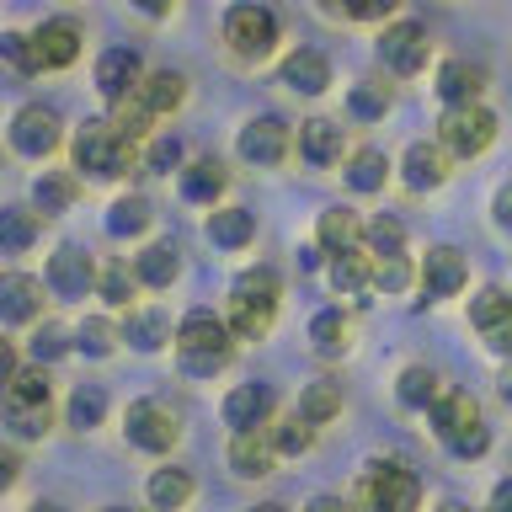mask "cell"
<instances>
[{"mask_svg":"<svg viewBox=\"0 0 512 512\" xmlns=\"http://www.w3.org/2000/svg\"><path fill=\"white\" fill-rule=\"evenodd\" d=\"M176 363L192 379H214L224 363H230V326L208 310H192L182 326H176Z\"/></svg>","mask_w":512,"mask_h":512,"instance_id":"1","label":"cell"},{"mask_svg":"<svg viewBox=\"0 0 512 512\" xmlns=\"http://www.w3.org/2000/svg\"><path fill=\"white\" fill-rule=\"evenodd\" d=\"M0 411L16 438H43L48 422H54V384H48L43 368H16V379L0 395Z\"/></svg>","mask_w":512,"mask_h":512,"instance_id":"2","label":"cell"},{"mask_svg":"<svg viewBox=\"0 0 512 512\" xmlns=\"http://www.w3.org/2000/svg\"><path fill=\"white\" fill-rule=\"evenodd\" d=\"M272 315H278V272H272V267L240 272L235 294H230V336L256 342V336L272 326Z\"/></svg>","mask_w":512,"mask_h":512,"instance_id":"3","label":"cell"},{"mask_svg":"<svg viewBox=\"0 0 512 512\" xmlns=\"http://www.w3.org/2000/svg\"><path fill=\"white\" fill-rule=\"evenodd\" d=\"M432 432L443 438L448 454H459V459H475V454H486V427H480V406L464 390H448L432 400Z\"/></svg>","mask_w":512,"mask_h":512,"instance_id":"4","label":"cell"},{"mask_svg":"<svg viewBox=\"0 0 512 512\" xmlns=\"http://www.w3.org/2000/svg\"><path fill=\"white\" fill-rule=\"evenodd\" d=\"M75 166L102 176V182H112V176H123L128 166H134V144H123L118 128H112L107 118H96V123H86L75 134Z\"/></svg>","mask_w":512,"mask_h":512,"instance_id":"5","label":"cell"},{"mask_svg":"<svg viewBox=\"0 0 512 512\" xmlns=\"http://www.w3.org/2000/svg\"><path fill=\"white\" fill-rule=\"evenodd\" d=\"M438 150L443 155H459V160H475L486 155V144L496 139V118L486 107H448L443 123H438Z\"/></svg>","mask_w":512,"mask_h":512,"instance_id":"6","label":"cell"},{"mask_svg":"<svg viewBox=\"0 0 512 512\" xmlns=\"http://www.w3.org/2000/svg\"><path fill=\"white\" fill-rule=\"evenodd\" d=\"M224 43L240 59H267L278 48V16L267 6H230V16H224Z\"/></svg>","mask_w":512,"mask_h":512,"instance_id":"7","label":"cell"},{"mask_svg":"<svg viewBox=\"0 0 512 512\" xmlns=\"http://www.w3.org/2000/svg\"><path fill=\"white\" fill-rule=\"evenodd\" d=\"M416 502H422V480H416L411 464H400V459L374 464V475H368V507L374 512H416Z\"/></svg>","mask_w":512,"mask_h":512,"instance_id":"8","label":"cell"},{"mask_svg":"<svg viewBox=\"0 0 512 512\" xmlns=\"http://www.w3.org/2000/svg\"><path fill=\"white\" fill-rule=\"evenodd\" d=\"M11 150L27 155V160L54 155V150H59V112L43 107V102H27V107L11 118Z\"/></svg>","mask_w":512,"mask_h":512,"instance_id":"9","label":"cell"},{"mask_svg":"<svg viewBox=\"0 0 512 512\" xmlns=\"http://www.w3.org/2000/svg\"><path fill=\"white\" fill-rule=\"evenodd\" d=\"M123 432H128L134 448H144V454H166L182 427H176V416L160 406V400H134L128 416H123Z\"/></svg>","mask_w":512,"mask_h":512,"instance_id":"10","label":"cell"},{"mask_svg":"<svg viewBox=\"0 0 512 512\" xmlns=\"http://www.w3.org/2000/svg\"><path fill=\"white\" fill-rule=\"evenodd\" d=\"M80 27L70 16H48V22L32 32V59H38V70H64V64L80 59Z\"/></svg>","mask_w":512,"mask_h":512,"instance_id":"11","label":"cell"},{"mask_svg":"<svg viewBox=\"0 0 512 512\" xmlns=\"http://www.w3.org/2000/svg\"><path fill=\"white\" fill-rule=\"evenodd\" d=\"M43 315V283L27 272H0V326H32Z\"/></svg>","mask_w":512,"mask_h":512,"instance_id":"12","label":"cell"},{"mask_svg":"<svg viewBox=\"0 0 512 512\" xmlns=\"http://www.w3.org/2000/svg\"><path fill=\"white\" fill-rule=\"evenodd\" d=\"M48 288H54L59 299H86L96 288V267L91 256L80 246H59L54 256H48Z\"/></svg>","mask_w":512,"mask_h":512,"instance_id":"13","label":"cell"},{"mask_svg":"<svg viewBox=\"0 0 512 512\" xmlns=\"http://www.w3.org/2000/svg\"><path fill=\"white\" fill-rule=\"evenodd\" d=\"M470 320L480 326V336H486L491 352L512 358V299H507V294H496V288L475 294V299H470Z\"/></svg>","mask_w":512,"mask_h":512,"instance_id":"14","label":"cell"},{"mask_svg":"<svg viewBox=\"0 0 512 512\" xmlns=\"http://www.w3.org/2000/svg\"><path fill=\"white\" fill-rule=\"evenodd\" d=\"M288 128L278 118H251L240 128V160H251V166H283L288 160Z\"/></svg>","mask_w":512,"mask_h":512,"instance_id":"15","label":"cell"},{"mask_svg":"<svg viewBox=\"0 0 512 512\" xmlns=\"http://www.w3.org/2000/svg\"><path fill=\"white\" fill-rule=\"evenodd\" d=\"M379 59L390 64L395 75H416L427 64V32L416 27V22H395V27H384V38H379Z\"/></svg>","mask_w":512,"mask_h":512,"instance_id":"16","label":"cell"},{"mask_svg":"<svg viewBox=\"0 0 512 512\" xmlns=\"http://www.w3.org/2000/svg\"><path fill=\"white\" fill-rule=\"evenodd\" d=\"M139 75H144V70H139V54H134V48H107V54L96 59V91H102L112 107L128 102V96L139 91Z\"/></svg>","mask_w":512,"mask_h":512,"instance_id":"17","label":"cell"},{"mask_svg":"<svg viewBox=\"0 0 512 512\" xmlns=\"http://www.w3.org/2000/svg\"><path fill=\"white\" fill-rule=\"evenodd\" d=\"M470 283V267L454 246H432L427 262H422V299H448Z\"/></svg>","mask_w":512,"mask_h":512,"instance_id":"18","label":"cell"},{"mask_svg":"<svg viewBox=\"0 0 512 512\" xmlns=\"http://www.w3.org/2000/svg\"><path fill=\"white\" fill-rule=\"evenodd\" d=\"M267 416H272V390L267 384H235V390L224 395V422L235 427V438L240 432H262Z\"/></svg>","mask_w":512,"mask_h":512,"instance_id":"19","label":"cell"},{"mask_svg":"<svg viewBox=\"0 0 512 512\" xmlns=\"http://www.w3.org/2000/svg\"><path fill=\"white\" fill-rule=\"evenodd\" d=\"M134 102L144 107V118H150V123H155V118H171V112L187 102V80L176 75V70H155V75L139 80Z\"/></svg>","mask_w":512,"mask_h":512,"instance_id":"20","label":"cell"},{"mask_svg":"<svg viewBox=\"0 0 512 512\" xmlns=\"http://www.w3.org/2000/svg\"><path fill=\"white\" fill-rule=\"evenodd\" d=\"M480 91H486V70L470 59H448L438 70V96L448 107H480Z\"/></svg>","mask_w":512,"mask_h":512,"instance_id":"21","label":"cell"},{"mask_svg":"<svg viewBox=\"0 0 512 512\" xmlns=\"http://www.w3.org/2000/svg\"><path fill=\"white\" fill-rule=\"evenodd\" d=\"M283 86H294L299 96H320V91L331 86L326 54H315V48H294V54L283 59Z\"/></svg>","mask_w":512,"mask_h":512,"instance_id":"22","label":"cell"},{"mask_svg":"<svg viewBox=\"0 0 512 512\" xmlns=\"http://www.w3.org/2000/svg\"><path fill=\"white\" fill-rule=\"evenodd\" d=\"M342 123H331V118H310L299 128V155L310 160V166H331V160H342Z\"/></svg>","mask_w":512,"mask_h":512,"instance_id":"23","label":"cell"},{"mask_svg":"<svg viewBox=\"0 0 512 512\" xmlns=\"http://www.w3.org/2000/svg\"><path fill=\"white\" fill-rule=\"evenodd\" d=\"M448 182V155L438 144H411L406 150V187L411 192H432Z\"/></svg>","mask_w":512,"mask_h":512,"instance_id":"24","label":"cell"},{"mask_svg":"<svg viewBox=\"0 0 512 512\" xmlns=\"http://www.w3.org/2000/svg\"><path fill=\"white\" fill-rule=\"evenodd\" d=\"M272 459H278V448H272L267 432H240L230 443V464H235V475H246V480H262L272 470Z\"/></svg>","mask_w":512,"mask_h":512,"instance_id":"25","label":"cell"},{"mask_svg":"<svg viewBox=\"0 0 512 512\" xmlns=\"http://www.w3.org/2000/svg\"><path fill=\"white\" fill-rule=\"evenodd\" d=\"M144 496H150L155 512H182L192 502V475L176 470V464H166V470L150 475V486H144Z\"/></svg>","mask_w":512,"mask_h":512,"instance_id":"26","label":"cell"},{"mask_svg":"<svg viewBox=\"0 0 512 512\" xmlns=\"http://www.w3.org/2000/svg\"><path fill=\"white\" fill-rule=\"evenodd\" d=\"M176 272H182V251H176V246H150V251L134 256L139 288H171Z\"/></svg>","mask_w":512,"mask_h":512,"instance_id":"27","label":"cell"},{"mask_svg":"<svg viewBox=\"0 0 512 512\" xmlns=\"http://www.w3.org/2000/svg\"><path fill=\"white\" fill-rule=\"evenodd\" d=\"M123 342L139 347V352H160L166 342H176V331H171V320L160 310H134V315H128V326H123Z\"/></svg>","mask_w":512,"mask_h":512,"instance_id":"28","label":"cell"},{"mask_svg":"<svg viewBox=\"0 0 512 512\" xmlns=\"http://www.w3.org/2000/svg\"><path fill=\"white\" fill-rule=\"evenodd\" d=\"M251 235H256V219L246 214V208H214V214H208V240L224 246V251L251 246Z\"/></svg>","mask_w":512,"mask_h":512,"instance_id":"29","label":"cell"},{"mask_svg":"<svg viewBox=\"0 0 512 512\" xmlns=\"http://www.w3.org/2000/svg\"><path fill=\"white\" fill-rule=\"evenodd\" d=\"M43 235V219L27 208H0V256H22L32 251V240Z\"/></svg>","mask_w":512,"mask_h":512,"instance_id":"30","label":"cell"},{"mask_svg":"<svg viewBox=\"0 0 512 512\" xmlns=\"http://www.w3.org/2000/svg\"><path fill=\"white\" fill-rule=\"evenodd\" d=\"M358 240H363V224H358L352 208H331V214H320V246H326L331 256L358 251Z\"/></svg>","mask_w":512,"mask_h":512,"instance_id":"31","label":"cell"},{"mask_svg":"<svg viewBox=\"0 0 512 512\" xmlns=\"http://www.w3.org/2000/svg\"><path fill=\"white\" fill-rule=\"evenodd\" d=\"M294 416L304 427H320V422H331V416H342V384H336V379H315L310 390H304Z\"/></svg>","mask_w":512,"mask_h":512,"instance_id":"32","label":"cell"},{"mask_svg":"<svg viewBox=\"0 0 512 512\" xmlns=\"http://www.w3.org/2000/svg\"><path fill=\"white\" fill-rule=\"evenodd\" d=\"M224 166L219 160H192V166L182 171V198H192V203H214L219 192H224Z\"/></svg>","mask_w":512,"mask_h":512,"instance_id":"33","label":"cell"},{"mask_svg":"<svg viewBox=\"0 0 512 512\" xmlns=\"http://www.w3.org/2000/svg\"><path fill=\"white\" fill-rule=\"evenodd\" d=\"M331 288H336V294H347V299L368 294V288H374V267H368V256H358V251L336 256V262H331Z\"/></svg>","mask_w":512,"mask_h":512,"instance_id":"34","label":"cell"},{"mask_svg":"<svg viewBox=\"0 0 512 512\" xmlns=\"http://www.w3.org/2000/svg\"><path fill=\"white\" fill-rule=\"evenodd\" d=\"M310 342H315V352H326V358L347 352V347H352V326H347V315H342V310H320V315L310 320Z\"/></svg>","mask_w":512,"mask_h":512,"instance_id":"35","label":"cell"},{"mask_svg":"<svg viewBox=\"0 0 512 512\" xmlns=\"http://www.w3.org/2000/svg\"><path fill=\"white\" fill-rule=\"evenodd\" d=\"M64 416H70V427H102V416H107V390L102 384H75V395H70V406H64Z\"/></svg>","mask_w":512,"mask_h":512,"instance_id":"36","label":"cell"},{"mask_svg":"<svg viewBox=\"0 0 512 512\" xmlns=\"http://www.w3.org/2000/svg\"><path fill=\"white\" fill-rule=\"evenodd\" d=\"M150 203H144L139 198V192H128V198H118V203H112L107 208V230L112 235H144V230H150Z\"/></svg>","mask_w":512,"mask_h":512,"instance_id":"37","label":"cell"},{"mask_svg":"<svg viewBox=\"0 0 512 512\" xmlns=\"http://www.w3.org/2000/svg\"><path fill=\"white\" fill-rule=\"evenodd\" d=\"M400 406H411V411H422V406H432L438 400V374L432 368H422V363H411L406 374H400Z\"/></svg>","mask_w":512,"mask_h":512,"instance_id":"38","label":"cell"},{"mask_svg":"<svg viewBox=\"0 0 512 512\" xmlns=\"http://www.w3.org/2000/svg\"><path fill=\"white\" fill-rule=\"evenodd\" d=\"M347 107H352V118L374 123V118L390 112V86H379V80H358V86L347 91Z\"/></svg>","mask_w":512,"mask_h":512,"instance_id":"39","label":"cell"},{"mask_svg":"<svg viewBox=\"0 0 512 512\" xmlns=\"http://www.w3.org/2000/svg\"><path fill=\"white\" fill-rule=\"evenodd\" d=\"M118 342H123V331L112 326V320H102V315H91L86 326H80V336H75V347L86 352V358H112Z\"/></svg>","mask_w":512,"mask_h":512,"instance_id":"40","label":"cell"},{"mask_svg":"<svg viewBox=\"0 0 512 512\" xmlns=\"http://www.w3.org/2000/svg\"><path fill=\"white\" fill-rule=\"evenodd\" d=\"M384 171H390V160H384V150H358L347 160V182L358 192H379L384 187Z\"/></svg>","mask_w":512,"mask_h":512,"instance_id":"41","label":"cell"},{"mask_svg":"<svg viewBox=\"0 0 512 512\" xmlns=\"http://www.w3.org/2000/svg\"><path fill=\"white\" fill-rule=\"evenodd\" d=\"M96 288H102L107 304H128V299H134V288H139V278H134V267H128V262H107L102 272H96Z\"/></svg>","mask_w":512,"mask_h":512,"instance_id":"42","label":"cell"},{"mask_svg":"<svg viewBox=\"0 0 512 512\" xmlns=\"http://www.w3.org/2000/svg\"><path fill=\"white\" fill-rule=\"evenodd\" d=\"M32 198H38L43 214H64V208L75 203V182H70V176H54V171H48V176H38Z\"/></svg>","mask_w":512,"mask_h":512,"instance_id":"43","label":"cell"},{"mask_svg":"<svg viewBox=\"0 0 512 512\" xmlns=\"http://www.w3.org/2000/svg\"><path fill=\"white\" fill-rule=\"evenodd\" d=\"M75 342H70V331L59 326V320H43L38 331H32V363H54V358H64Z\"/></svg>","mask_w":512,"mask_h":512,"instance_id":"44","label":"cell"},{"mask_svg":"<svg viewBox=\"0 0 512 512\" xmlns=\"http://www.w3.org/2000/svg\"><path fill=\"white\" fill-rule=\"evenodd\" d=\"M363 235H368V251H374L379 262H390V256H400V251H406V230H400L395 219H374Z\"/></svg>","mask_w":512,"mask_h":512,"instance_id":"45","label":"cell"},{"mask_svg":"<svg viewBox=\"0 0 512 512\" xmlns=\"http://www.w3.org/2000/svg\"><path fill=\"white\" fill-rule=\"evenodd\" d=\"M0 59H6L16 75H38V59H32V38H22V32H0Z\"/></svg>","mask_w":512,"mask_h":512,"instance_id":"46","label":"cell"},{"mask_svg":"<svg viewBox=\"0 0 512 512\" xmlns=\"http://www.w3.org/2000/svg\"><path fill=\"white\" fill-rule=\"evenodd\" d=\"M310 438H315V432L304 427L299 416H288V422H283L278 432H272V448H278V454H288V459H294V454H304V448H310Z\"/></svg>","mask_w":512,"mask_h":512,"instance_id":"47","label":"cell"},{"mask_svg":"<svg viewBox=\"0 0 512 512\" xmlns=\"http://www.w3.org/2000/svg\"><path fill=\"white\" fill-rule=\"evenodd\" d=\"M176 160H182V144H176L171 134H155L150 144H144V171H171Z\"/></svg>","mask_w":512,"mask_h":512,"instance_id":"48","label":"cell"},{"mask_svg":"<svg viewBox=\"0 0 512 512\" xmlns=\"http://www.w3.org/2000/svg\"><path fill=\"white\" fill-rule=\"evenodd\" d=\"M406 283H411V267H406V256H390V262H374V288H384V294H400Z\"/></svg>","mask_w":512,"mask_h":512,"instance_id":"49","label":"cell"},{"mask_svg":"<svg viewBox=\"0 0 512 512\" xmlns=\"http://www.w3.org/2000/svg\"><path fill=\"white\" fill-rule=\"evenodd\" d=\"M16 475H22V454H16L11 443H0V491H11Z\"/></svg>","mask_w":512,"mask_h":512,"instance_id":"50","label":"cell"},{"mask_svg":"<svg viewBox=\"0 0 512 512\" xmlns=\"http://www.w3.org/2000/svg\"><path fill=\"white\" fill-rule=\"evenodd\" d=\"M16 379V347L0 336V395H6V384Z\"/></svg>","mask_w":512,"mask_h":512,"instance_id":"51","label":"cell"},{"mask_svg":"<svg viewBox=\"0 0 512 512\" xmlns=\"http://www.w3.org/2000/svg\"><path fill=\"white\" fill-rule=\"evenodd\" d=\"M496 224H502V230H512V182L496 192Z\"/></svg>","mask_w":512,"mask_h":512,"instance_id":"52","label":"cell"},{"mask_svg":"<svg viewBox=\"0 0 512 512\" xmlns=\"http://www.w3.org/2000/svg\"><path fill=\"white\" fill-rule=\"evenodd\" d=\"M310 512H352V502H342V496H315Z\"/></svg>","mask_w":512,"mask_h":512,"instance_id":"53","label":"cell"},{"mask_svg":"<svg viewBox=\"0 0 512 512\" xmlns=\"http://www.w3.org/2000/svg\"><path fill=\"white\" fill-rule=\"evenodd\" d=\"M491 512H512V480H502V486L491 491Z\"/></svg>","mask_w":512,"mask_h":512,"instance_id":"54","label":"cell"},{"mask_svg":"<svg viewBox=\"0 0 512 512\" xmlns=\"http://www.w3.org/2000/svg\"><path fill=\"white\" fill-rule=\"evenodd\" d=\"M299 267H304V272L320 267V251H315V246H304V251H299Z\"/></svg>","mask_w":512,"mask_h":512,"instance_id":"55","label":"cell"},{"mask_svg":"<svg viewBox=\"0 0 512 512\" xmlns=\"http://www.w3.org/2000/svg\"><path fill=\"white\" fill-rule=\"evenodd\" d=\"M496 390H502V400L512 406V368H502V379H496Z\"/></svg>","mask_w":512,"mask_h":512,"instance_id":"56","label":"cell"},{"mask_svg":"<svg viewBox=\"0 0 512 512\" xmlns=\"http://www.w3.org/2000/svg\"><path fill=\"white\" fill-rule=\"evenodd\" d=\"M27 512H64V507H59V502H32Z\"/></svg>","mask_w":512,"mask_h":512,"instance_id":"57","label":"cell"},{"mask_svg":"<svg viewBox=\"0 0 512 512\" xmlns=\"http://www.w3.org/2000/svg\"><path fill=\"white\" fill-rule=\"evenodd\" d=\"M438 512H470V507H459V502H443Z\"/></svg>","mask_w":512,"mask_h":512,"instance_id":"58","label":"cell"},{"mask_svg":"<svg viewBox=\"0 0 512 512\" xmlns=\"http://www.w3.org/2000/svg\"><path fill=\"white\" fill-rule=\"evenodd\" d=\"M256 512H283V507H256Z\"/></svg>","mask_w":512,"mask_h":512,"instance_id":"59","label":"cell"},{"mask_svg":"<svg viewBox=\"0 0 512 512\" xmlns=\"http://www.w3.org/2000/svg\"><path fill=\"white\" fill-rule=\"evenodd\" d=\"M107 512H128V507H107Z\"/></svg>","mask_w":512,"mask_h":512,"instance_id":"60","label":"cell"}]
</instances>
